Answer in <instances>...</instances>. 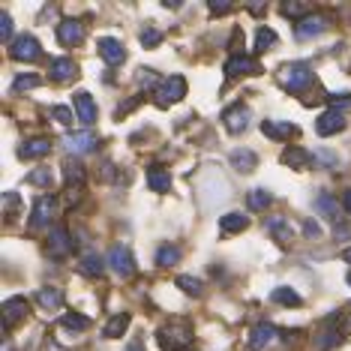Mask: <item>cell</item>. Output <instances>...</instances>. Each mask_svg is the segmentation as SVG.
<instances>
[{
	"mask_svg": "<svg viewBox=\"0 0 351 351\" xmlns=\"http://www.w3.org/2000/svg\"><path fill=\"white\" fill-rule=\"evenodd\" d=\"M156 342L162 351H186L193 346V324L186 318H171L169 324L159 327Z\"/></svg>",
	"mask_w": 351,
	"mask_h": 351,
	"instance_id": "obj_1",
	"label": "cell"
},
{
	"mask_svg": "<svg viewBox=\"0 0 351 351\" xmlns=\"http://www.w3.org/2000/svg\"><path fill=\"white\" fill-rule=\"evenodd\" d=\"M276 82L285 87V90H291V93H300V90H306L309 84L315 82V75H313V66L309 63H285L282 69L276 73Z\"/></svg>",
	"mask_w": 351,
	"mask_h": 351,
	"instance_id": "obj_2",
	"label": "cell"
},
{
	"mask_svg": "<svg viewBox=\"0 0 351 351\" xmlns=\"http://www.w3.org/2000/svg\"><path fill=\"white\" fill-rule=\"evenodd\" d=\"M186 97V78L183 75H169V82H162L154 90V106L156 108H169L174 102H180Z\"/></svg>",
	"mask_w": 351,
	"mask_h": 351,
	"instance_id": "obj_3",
	"label": "cell"
},
{
	"mask_svg": "<svg viewBox=\"0 0 351 351\" xmlns=\"http://www.w3.org/2000/svg\"><path fill=\"white\" fill-rule=\"evenodd\" d=\"M106 265L111 267V274H117L121 279L135 276V258H132L130 246H111L106 255Z\"/></svg>",
	"mask_w": 351,
	"mask_h": 351,
	"instance_id": "obj_4",
	"label": "cell"
},
{
	"mask_svg": "<svg viewBox=\"0 0 351 351\" xmlns=\"http://www.w3.org/2000/svg\"><path fill=\"white\" fill-rule=\"evenodd\" d=\"M54 217H58V198L54 195H39L34 202V213H30V226L34 228H49Z\"/></svg>",
	"mask_w": 351,
	"mask_h": 351,
	"instance_id": "obj_5",
	"label": "cell"
},
{
	"mask_svg": "<svg viewBox=\"0 0 351 351\" xmlns=\"http://www.w3.org/2000/svg\"><path fill=\"white\" fill-rule=\"evenodd\" d=\"M27 313H30V303H27V298H21V294H19V298L3 300V306H0V315H3V330L10 333L19 322H25Z\"/></svg>",
	"mask_w": 351,
	"mask_h": 351,
	"instance_id": "obj_6",
	"label": "cell"
},
{
	"mask_svg": "<svg viewBox=\"0 0 351 351\" xmlns=\"http://www.w3.org/2000/svg\"><path fill=\"white\" fill-rule=\"evenodd\" d=\"M10 58L12 60H25V63H30V60H39L43 58V49H39V43L30 34H21V36H15L12 39V45H10Z\"/></svg>",
	"mask_w": 351,
	"mask_h": 351,
	"instance_id": "obj_7",
	"label": "cell"
},
{
	"mask_svg": "<svg viewBox=\"0 0 351 351\" xmlns=\"http://www.w3.org/2000/svg\"><path fill=\"white\" fill-rule=\"evenodd\" d=\"M250 121H252V111H250V106H241V102H234L231 108H226L222 111V123H226V130L228 132H243L246 126H250Z\"/></svg>",
	"mask_w": 351,
	"mask_h": 351,
	"instance_id": "obj_8",
	"label": "cell"
},
{
	"mask_svg": "<svg viewBox=\"0 0 351 351\" xmlns=\"http://www.w3.org/2000/svg\"><path fill=\"white\" fill-rule=\"evenodd\" d=\"M45 250H49L51 258H66V255L73 252V237H69V231L63 226H54L49 231V243H45Z\"/></svg>",
	"mask_w": 351,
	"mask_h": 351,
	"instance_id": "obj_9",
	"label": "cell"
},
{
	"mask_svg": "<svg viewBox=\"0 0 351 351\" xmlns=\"http://www.w3.org/2000/svg\"><path fill=\"white\" fill-rule=\"evenodd\" d=\"M327 27H330V19L322 15V12H313V15H306L303 21L294 25V34H298V39H313V36H322Z\"/></svg>",
	"mask_w": 351,
	"mask_h": 351,
	"instance_id": "obj_10",
	"label": "cell"
},
{
	"mask_svg": "<svg viewBox=\"0 0 351 351\" xmlns=\"http://www.w3.org/2000/svg\"><path fill=\"white\" fill-rule=\"evenodd\" d=\"M279 339V330L274 324H255L250 330V339H246V346L252 351H261V348H270L274 342Z\"/></svg>",
	"mask_w": 351,
	"mask_h": 351,
	"instance_id": "obj_11",
	"label": "cell"
},
{
	"mask_svg": "<svg viewBox=\"0 0 351 351\" xmlns=\"http://www.w3.org/2000/svg\"><path fill=\"white\" fill-rule=\"evenodd\" d=\"M346 114L342 111H337V108H327L322 117L315 121V132L318 135H337V132H342L346 130Z\"/></svg>",
	"mask_w": 351,
	"mask_h": 351,
	"instance_id": "obj_12",
	"label": "cell"
},
{
	"mask_svg": "<svg viewBox=\"0 0 351 351\" xmlns=\"http://www.w3.org/2000/svg\"><path fill=\"white\" fill-rule=\"evenodd\" d=\"M66 147H69V154H90V150H97L99 147V138L93 135L90 130H82V132H69L66 135Z\"/></svg>",
	"mask_w": 351,
	"mask_h": 351,
	"instance_id": "obj_13",
	"label": "cell"
},
{
	"mask_svg": "<svg viewBox=\"0 0 351 351\" xmlns=\"http://www.w3.org/2000/svg\"><path fill=\"white\" fill-rule=\"evenodd\" d=\"M73 106H75V117L82 121L84 126L97 123V102H93V97L87 90H78L73 97Z\"/></svg>",
	"mask_w": 351,
	"mask_h": 351,
	"instance_id": "obj_14",
	"label": "cell"
},
{
	"mask_svg": "<svg viewBox=\"0 0 351 351\" xmlns=\"http://www.w3.org/2000/svg\"><path fill=\"white\" fill-rule=\"evenodd\" d=\"M282 165H289V169H294V171H306L309 165L315 162V156L309 154V150H303V147H298V145H291V147H285L282 150Z\"/></svg>",
	"mask_w": 351,
	"mask_h": 351,
	"instance_id": "obj_15",
	"label": "cell"
},
{
	"mask_svg": "<svg viewBox=\"0 0 351 351\" xmlns=\"http://www.w3.org/2000/svg\"><path fill=\"white\" fill-rule=\"evenodd\" d=\"M255 73H258V60L250 58V54H234V58H228V63H226V75L228 78L255 75Z\"/></svg>",
	"mask_w": 351,
	"mask_h": 351,
	"instance_id": "obj_16",
	"label": "cell"
},
{
	"mask_svg": "<svg viewBox=\"0 0 351 351\" xmlns=\"http://www.w3.org/2000/svg\"><path fill=\"white\" fill-rule=\"evenodd\" d=\"M49 75L54 82H73V78H78V63L73 58H54L49 63Z\"/></svg>",
	"mask_w": 351,
	"mask_h": 351,
	"instance_id": "obj_17",
	"label": "cell"
},
{
	"mask_svg": "<svg viewBox=\"0 0 351 351\" xmlns=\"http://www.w3.org/2000/svg\"><path fill=\"white\" fill-rule=\"evenodd\" d=\"M58 39L63 45H78L84 39V25L78 19H63L58 25Z\"/></svg>",
	"mask_w": 351,
	"mask_h": 351,
	"instance_id": "obj_18",
	"label": "cell"
},
{
	"mask_svg": "<svg viewBox=\"0 0 351 351\" xmlns=\"http://www.w3.org/2000/svg\"><path fill=\"white\" fill-rule=\"evenodd\" d=\"M99 58L106 60V63H111V66L123 63V60H126V49H123V43H121V39H111V36L99 39Z\"/></svg>",
	"mask_w": 351,
	"mask_h": 351,
	"instance_id": "obj_19",
	"label": "cell"
},
{
	"mask_svg": "<svg viewBox=\"0 0 351 351\" xmlns=\"http://www.w3.org/2000/svg\"><path fill=\"white\" fill-rule=\"evenodd\" d=\"M261 132L274 141H289L291 135H298V126L289 121H261Z\"/></svg>",
	"mask_w": 351,
	"mask_h": 351,
	"instance_id": "obj_20",
	"label": "cell"
},
{
	"mask_svg": "<svg viewBox=\"0 0 351 351\" xmlns=\"http://www.w3.org/2000/svg\"><path fill=\"white\" fill-rule=\"evenodd\" d=\"M265 228H267V234L274 237L276 243H289L291 234H294L289 217H270V219H265Z\"/></svg>",
	"mask_w": 351,
	"mask_h": 351,
	"instance_id": "obj_21",
	"label": "cell"
},
{
	"mask_svg": "<svg viewBox=\"0 0 351 351\" xmlns=\"http://www.w3.org/2000/svg\"><path fill=\"white\" fill-rule=\"evenodd\" d=\"M313 207H315L318 213H322L324 219H330L333 226H339V219H342V217H339V210H342V207L337 204V198H333L330 193H322V195H318L315 202H313Z\"/></svg>",
	"mask_w": 351,
	"mask_h": 351,
	"instance_id": "obj_22",
	"label": "cell"
},
{
	"mask_svg": "<svg viewBox=\"0 0 351 351\" xmlns=\"http://www.w3.org/2000/svg\"><path fill=\"white\" fill-rule=\"evenodd\" d=\"M60 171H63V180H66L69 189H82V183H84V165L78 162V159H63Z\"/></svg>",
	"mask_w": 351,
	"mask_h": 351,
	"instance_id": "obj_23",
	"label": "cell"
},
{
	"mask_svg": "<svg viewBox=\"0 0 351 351\" xmlns=\"http://www.w3.org/2000/svg\"><path fill=\"white\" fill-rule=\"evenodd\" d=\"M147 186L154 189V193H169L171 189V174L165 165H150L147 169Z\"/></svg>",
	"mask_w": 351,
	"mask_h": 351,
	"instance_id": "obj_24",
	"label": "cell"
},
{
	"mask_svg": "<svg viewBox=\"0 0 351 351\" xmlns=\"http://www.w3.org/2000/svg\"><path fill=\"white\" fill-rule=\"evenodd\" d=\"M228 162H231V169L250 174V171H255V165H258V156H255L252 150H246V147H237V150H231Z\"/></svg>",
	"mask_w": 351,
	"mask_h": 351,
	"instance_id": "obj_25",
	"label": "cell"
},
{
	"mask_svg": "<svg viewBox=\"0 0 351 351\" xmlns=\"http://www.w3.org/2000/svg\"><path fill=\"white\" fill-rule=\"evenodd\" d=\"M51 154V138H34V141H25L19 147V156L21 159H39V156H49Z\"/></svg>",
	"mask_w": 351,
	"mask_h": 351,
	"instance_id": "obj_26",
	"label": "cell"
},
{
	"mask_svg": "<svg viewBox=\"0 0 351 351\" xmlns=\"http://www.w3.org/2000/svg\"><path fill=\"white\" fill-rule=\"evenodd\" d=\"M106 258H102V255H97V252H87L84 258H82V265H78V270H82V274L87 276V279H97V276H102L106 274Z\"/></svg>",
	"mask_w": 351,
	"mask_h": 351,
	"instance_id": "obj_27",
	"label": "cell"
},
{
	"mask_svg": "<svg viewBox=\"0 0 351 351\" xmlns=\"http://www.w3.org/2000/svg\"><path fill=\"white\" fill-rule=\"evenodd\" d=\"M36 303L43 309H60L63 306V289H58V285H45V289L36 291Z\"/></svg>",
	"mask_w": 351,
	"mask_h": 351,
	"instance_id": "obj_28",
	"label": "cell"
},
{
	"mask_svg": "<svg viewBox=\"0 0 351 351\" xmlns=\"http://www.w3.org/2000/svg\"><path fill=\"white\" fill-rule=\"evenodd\" d=\"M130 322H132V315H130V313H117L114 318H108V324H106V327H102V337H106V339L123 337L126 327H130Z\"/></svg>",
	"mask_w": 351,
	"mask_h": 351,
	"instance_id": "obj_29",
	"label": "cell"
},
{
	"mask_svg": "<svg viewBox=\"0 0 351 351\" xmlns=\"http://www.w3.org/2000/svg\"><path fill=\"white\" fill-rule=\"evenodd\" d=\"M219 228L226 231V234H241V231L250 228V217H246V213H226V217L219 219Z\"/></svg>",
	"mask_w": 351,
	"mask_h": 351,
	"instance_id": "obj_30",
	"label": "cell"
},
{
	"mask_svg": "<svg viewBox=\"0 0 351 351\" xmlns=\"http://www.w3.org/2000/svg\"><path fill=\"white\" fill-rule=\"evenodd\" d=\"M279 12H282L285 19L303 21L306 15H313V6H309V3H282V6H279Z\"/></svg>",
	"mask_w": 351,
	"mask_h": 351,
	"instance_id": "obj_31",
	"label": "cell"
},
{
	"mask_svg": "<svg viewBox=\"0 0 351 351\" xmlns=\"http://www.w3.org/2000/svg\"><path fill=\"white\" fill-rule=\"evenodd\" d=\"M270 202H274V195H270L267 189H261V186H258V189H252V193L246 195V204H250V210H265Z\"/></svg>",
	"mask_w": 351,
	"mask_h": 351,
	"instance_id": "obj_32",
	"label": "cell"
},
{
	"mask_svg": "<svg viewBox=\"0 0 351 351\" xmlns=\"http://www.w3.org/2000/svg\"><path fill=\"white\" fill-rule=\"evenodd\" d=\"M270 298H274L276 303H282V306H300V303H303L300 294L294 291V289H285V285H282V289H274Z\"/></svg>",
	"mask_w": 351,
	"mask_h": 351,
	"instance_id": "obj_33",
	"label": "cell"
},
{
	"mask_svg": "<svg viewBox=\"0 0 351 351\" xmlns=\"http://www.w3.org/2000/svg\"><path fill=\"white\" fill-rule=\"evenodd\" d=\"M180 261V250L178 246H159V252H156V265H162V267H171V265H178Z\"/></svg>",
	"mask_w": 351,
	"mask_h": 351,
	"instance_id": "obj_34",
	"label": "cell"
},
{
	"mask_svg": "<svg viewBox=\"0 0 351 351\" xmlns=\"http://www.w3.org/2000/svg\"><path fill=\"white\" fill-rule=\"evenodd\" d=\"M60 324L66 327V330H87V327H90V318L78 315V313H66V315L60 318Z\"/></svg>",
	"mask_w": 351,
	"mask_h": 351,
	"instance_id": "obj_35",
	"label": "cell"
},
{
	"mask_svg": "<svg viewBox=\"0 0 351 351\" xmlns=\"http://www.w3.org/2000/svg\"><path fill=\"white\" fill-rule=\"evenodd\" d=\"M178 285L186 294H193V298H202L204 294V285H202V279H195V276H178Z\"/></svg>",
	"mask_w": 351,
	"mask_h": 351,
	"instance_id": "obj_36",
	"label": "cell"
},
{
	"mask_svg": "<svg viewBox=\"0 0 351 351\" xmlns=\"http://www.w3.org/2000/svg\"><path fill=\"white\" fill-rule=\"evenodd\" d=\"M138 39H141V45H145V49H156V45L162 43V34H159L156 27L145 25V30H141V34H138Z\"/></svg>",
	"mask_w": 351,
	"mask_h": 351,
	"instance_id": "obj_37",
	"label": "cell"
},
{
	"mask_svg": "<svg viewBox=\"0 0 351 351\" xmlns=\"http://www.w3.org/2000/svg\"><path fill=\"white\" fill-rule=\"evenodd\" d=\"M274 43H276V34H274V30H270V27H261L258 34H255V49H258V51L270 49V45H274Z\"/></svg>",
	"mask_w": 351,
	"mask_h": 351,
	"instance_id": "obj_38",
	"label": "cell"
},
{
	"mask_svg": "<svg viewBox=\"0 0 351 351\" xmlns=\"http://www.w3.org/2000/svg\"><path fill=\"white\" fill-rule=\"evenodd\" d=\"M27 183H34V186H45V189H49L51 183H54V178H51V171H49V169H39V171H30V174H27Z\"/></svg>",
	"mask_w": 351,
	"mask_h": 351,
	"instance_id": "obj_39",
	"label": "cell"
},
{
	"mask_svg": "<svg viewBox=\"0 0 351 351\" xmlns=\"http://www.w3.org/2000/svg\"><path fill=\"white\" fill-rule=\"evenodd\" d=\"M330 322L337 324V330H339V333H351V303H348L346 309H342V313H337V315H333Z\"/></svg>",
	"mask_w": 351,
	"mask_h": 351,
	"instance_id": "obj_40",
	"label": "cell"
},
{
	"mask_svg": "<svg viewBox=\"0 0 351 351\" xmlns=\"http://www.w3.org/2000/svg\"><path fill=\"white\" fill-rule=\"evenodd\" d=\"M51 117H54V121H58L60 126H73V121H75V117H73V108H66V106H54V108H51Z\"/></svg>",
	"mask_w": 351,
	"mask_h": 351,
	"instance_id": "obj_41",
	"label": "cell"
},
{
	"mask_svg": "<svg viewBox=\"0 0 351 351\" xmlns=\"http://www.w3.org/2000/svg\"><path fill=\"white\" fill-rule=\"evenodd\" d=\"M34 87H39V78L36 75H19L12 82V90L21 93V90H34Z\"/></svg>",
	"mask_w": 351,
	"mask_h": 351,
	"instance_id": "obj_42",
	"label": "cell"
},
{
	"mask_svg": "<svg viewBox=\"0 0 351 351\" xmlns=\"http://www.w3.org/2000/svg\"><path fill=\"white\" fill-rule=\"evenodd\" d=\"M339 342H342V333L333 330V327H327V330L322 333V339H318V346H322V348H333V346H339Z\"/></svg>",
	"mask_w": 351,
	"mask_h": 351,
	"instance_id": "obj_43",
	"label": "cell"
},
{
	"mask_svg": "<svg viewBox=\"0 0 351 351\" xmlns=\"http://www.w3.org/2000/svg\"><path fill=\"white\" fill-rule=\"evenodd\" d=\"M0 39L12 45V19H10V12H0Z\"/></svg>",
	"mask_w": 351,
	"mask_h": 351,
	"instance_id": "obj_44",
	"label": "cell"
},
{
	"mask_svg": "<svg viewBox=\"0 0 351 351\" xmlns=\"http://www.w3.org/2000/svg\"><path fill=\"white\" fill-rule=\"evenodd\" d=\"M159 82V75L154 73V69H138V84L141 87H154Z\"/></svg>",
	"mask_w": 351,
	"mask_h": 351,
	"instance_id": "obj_45",
	"label": "cell"
},
{
	"mask_svg": "<svg viewBox=\"0 0 351 351\" xmlns=\"http://www.w3.org/2000/svg\"><path fill=\"white\" fill-rule=\"evenodd\" d=\"M207 10H210L213 15H226V12H231V3H226V0H210V3H207Z\"/></svg>",
	"mask_w": 351,
	"mask_h": 351,
	"instance_id": "obj_46",
	"label": "cell"
},
{
	"mask_svg": "<svg viewBox=\"0 0 351 351\" xmlns=\"http://www.w3.org/2000/svg\"><path fill=\"white\" fill-rule=\"evenodd\" d=\"M303 234H306V237H322V226L313 222V219H306V222H303Z\"/></svg>",
	"mask_w": 351,
	"mask_h": 351,
	"instance_id": "obj_47",
	"label": "cell"
},
{
	"mask_svg": "<svg viewBox=\"0 0 351 351\" xmlns=\"http://www.w3.org/2000/svg\"><path fill=\"white\" fill-rule=\"evenodd\" d=\"M318 159H324V162L330 165V169H337V165H339V156H337V154H330V150H318Z\"/></svg>",
	"mask_w": 351,
	"mask_h": 351,
	"instance_id": "obj_48",
	"label": "cell"
},
{
	"mask_svg": "<svg viewBox=\"0 0 351 351\" xmlns=\"http://www.w3.org/2000/svg\"><path fill=\"white\" fill-rule=\"evenodd\" d=\"M138 99H141V97H135V99H130V102H126V106H121V108H117V117H123L126 111H132L135 106H138Z\"/></svg>",
	"mask_w": 351,
	"mask_h": 351,
	"instance_id": "obj_49",
	"label": "cell"
},
{
	"mask_svg": "<svg viewBox=\"0 0 351 351\" xmlns=\"http://www.w3.org/2000/svg\"><path fill=\"white\" fill-rule=\"evenodd\" d=\"M15 207H19V195H15V193H6V210H15Z\"/></svg>",
	"mask_w": 351,
	"mask_h": 351,
	"instance_id": "obj_50",
	"label": "cell"
},
{
	"mask_svg": "<svg viewBox=\"0 0 351 351\" xmlns=\"http://www.w3.org/2000/svg\"><path fill=\"white\" fill-rule=\"evenodd\" d=\"M342 210L351 213V189H346V193H342Z\"/></svg>",
	"mask_w": 351,
	"mask_h": 351,
	"instance_id": "obj_51",
	"label": "cell"
},
{
	"mask_svg": "<svg viewBox=\"0 0 351 351\" xmlns=\"http://www.w3.org/2000/svg\"><path fill=\"white\" fill-rule=\"evenodd\" d=\"M126 351H145V342H141V339H132L130 346H126Z\"/></svg>",
	"mask_w": 351,
	"mask_h": 351,
	"instance_id": "obj_52",
	"label": "cell"
},
{
	"mask_svg": "<svg viewBox=\"0 0 351 351\" xmlns=\"http://www.w3.org/2000/svg\"><path fill=\"white\" fill-rule=\"evenodd\" d=\"M342 258H346V261H351V250H346V252H342Z\"/></svg>",
	"mask_w": 351,
	"mask_h": 351,
	"instance_id": "obj_53",
	"label": "cell"
},
{
	"mask_svg": "<svg viewBox=\"0 0 351 351\" xmlns=\"http://www.w3.org/2000/svg\"><path fill=\"white\" fill-rule=\"evenodd\" d=\"M348 285H351V274H348Z\"/></svg>",
	"mask_w": 351,
	"mask_h": 351,
	"instance_id": "obj_54",
	"label": "cell"
}]
</instances>
